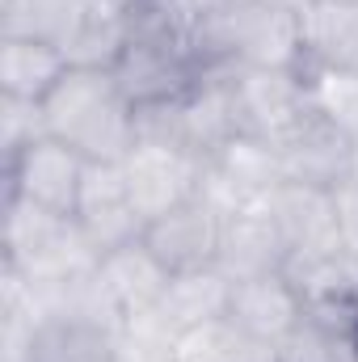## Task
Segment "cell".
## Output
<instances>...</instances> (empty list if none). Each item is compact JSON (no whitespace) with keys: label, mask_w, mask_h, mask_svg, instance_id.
<instances>
[{"label":"cell","mask_w":358,"mask_h":362,"mask_svg":"<svg viewBox=\"0 0 358 362\" xmlns=\"http://www.w3.org/2000/svg\"><path fill=\"white\" fill-rule=\"evenodd\" d=\"M101 253L89 245L72 215L42 211L25 198H8L0 206V266L30 282L38 295L72 286L89 278Z\"/></svg>","instance_id":"obj_2"},{"label":"cell","mask_w":358,"mask_h":362,"mask_svg":"<svg viewBox=\"0 0 358 362\" xmlns=\"http://www.w3.org/2000/svg\"><path fill=\"white\" fill-rule=\"evenodd\" d=\"M202 68H287L304 72V8L236 0L190 38Z\"/></svg>","instance_id":"obj_3"},{"label":"cell","mask_w":358,"mask_h":362,"mask_svg":"<svg viewBox=\"0 0 358 362\" xmlns=\"http://www.w3.org/2000/svg\"><path fill=\"white\" fill-rule=\"evenodd\" d=\"M42 135H47V118H42V105L38 101L0 97V169L13 165Z\"/></svg>","instance_id":"obj_21"},{"label":"cell","mask_w":358,"mask_h":362,"mask_svg":"<svg viewBox=\"0 0 358 362\" xmlns=\"http://www.w3.org/2000/svg\"><path fill=\"white\" fill-rule=\"evenodd\" d=\"M202 169H207V160H198L194 152H185L178 144L152 139V135H139V144L122 160L127 189H131V198L148 223L178 211L181 202L198 198L202 194Z\"/></svg>","instance_id":"obj_5"},{"label":"cell","mask_w":358,"mask_h":362,"mask_svg":"<svg viewBox=\"0 0 358 362\" xmlns=\"http://www.w3.org/2000/svg\"><path fill=\"white\" fill-rule=\"evenodd\" d=\"M85 177H89V160L55 135H42L13 165L0 169L8 198H25V202L55 211V215H76Z\"/></svg>","instance_id":"obj_6"},{"label":"cell","mask_w":358,"mask_h":362,"mask_svg":"<svg viewBox=\"0 0 358 362\" xmlns=\"http://www.w3.org/2000/svg\"><path fill=\"white\" fill-rule=\"evenodd\" d=\"M181 346H185V362H282L278 346L236 329L232 320L190 333V337H181Z\"/></svg>","instance_id":"obj_19"},{"label":"cell","mask_w":358,"mask_h":362,"mask_svg":"<svg viewBox=\"0 0 358 362\" xmlns=\"http://www.w3.org/2000/svg\"><path fill=\"white\" fill-rule=\"evenodd\" d=\"M118 362H185V346L156 316H135L118 333Z\"/></svg>","instance_id":"obj_20"},{"label":"cell","mask_w":358,"mask_h":362,"mask_svg":"<svg viewBox=\"0 0 358 362\" xmlns=\"http://www.w3.org/2000/svg\"><path fill=\"white\" fill-rule=\"evenodd\" d=\"M72 219L81 223V232L89 236V245L101 257L122 245L144 240V228H148V219L139 215V206L127 189L122 165H89V177H85Z\"/></svg>","instance_id":"obj_11"},{"label":"cell","mask_w":358,"mask_h":362,"mask_svg":"<svg viewBox=\"0 0 358 362\" xmlns=\"http://www.w3.org/2000/svg\"><path fill=\"white\" fill-rule=\"evenodd\" d=\"M47 135L76 148L89 165H122L139 144V110L105 68H72L42 101Z\"/></svg>","instance_id":"obj_1"},{"label":"cell","mask_w":358,"mask_h":362,"mask_svg":"<svg viewBox=\"0 0 358 362\" xmlns=\"http://www.w3.org/2000/svg\"><path fill=\"white\" fill-rule=\"evenodd\" d=\"M308 4H312V0H308Z\"/></svg>","instance_id":"obj_25"},{"label":"cell","mask_w":358,"mask_h":362,"mask_svg":"<svg viewBox=\"0 0 358 362\" xmlns=\"http://www.w3.org/2000/svg\"><path fill=\"white\" fill-rule=\"evenodd\" d=\"M304 72L354 76L358 72V4L312 0L304 4Z\"/></svg>","instance_id":"obj_14"},{"label":"cell","mask_w":358,"mask_h":362,"mask_svg":"<svg viewBox=\"0 0 358 362\" xmlns=\"http://www.w3.org/2000/svg\"><path fill=\"white\" fill-rule=\"evenodd\" d=\"M68 72L72 59L59 42L34 34H0V97H21L42 105Z\"/></svg>","instance_id":"obj_16"},{"label":"cell","mask_w":358,"mask_h":362,"mask_svg":"<svg viewBox=\"0 0 358 362\" xmlns=\"http://www.w3.org/2000/svg\"><path fill=\"white\" fill-rule=\"evenodd\" d=\"M97 0H0V34H34L68 47Z\"/></svg>","instance_id":"obj_18"},{"label":"cell","mask_w":358,"mask_h":362,"mask_svg":"<svg viewBox=\"0 0 358 362\" xmlns=\"http://www.w3.org/2000/svg\"><path fill=\"white\" fill-rule=\"evenodd\" d=\"M228 299H232V278L219 266L181 270L169 278V291H165V299H161V308L152 316L169 333L190 337V333H202V329L228 320Z\"/></svg>","instance_id":"obj_17"},{"label":"cell","mask_w":358,"mask_h":362,"mask_svg":"<svg viewBox=\"0 0 358 362\" xmlns=\"http://www.w3.org/2000/svg\"><path fill=\"white\" fill-rule=\"evenodd\" d=\"M278 185H282L278 148L253 135L228 139L202 169V198H211L224 215L245 206H266Z\"/></svg>","instance_id":"obj_7"},{"label":"cell","mask_w":358,"mask_h":362,"mask_svg":"<svg viewBox=\"0 0 358 362\" xmlns=\"http://www.w3.org/2000/svg\"><path fill=\"white\" fill-rule=\"evenodd\" d=\"M274 148H278V160H282V181H295V185L337 189L342 181H350L358 165V144L316 105Z\"/></svg>","instance_id":"obj_8"},{"label":"cell","mask_w":358,"mask_h":362,"mask_svg":"<svg viewBox=\"0 0 358 362\" xmlns=\"http://www.w3.org/2000/svg\"><path fill=\"white\" fill-rule=\"evenodd\" d=\"M287 240L270 215V206H245L224 219V240H219V270L232 282L245 278H266V274H287Z\"/></svg>","instance_id":"obj_13"},{"label":"cell","mask_w":358,"mask_h":362,"mask_svg":"<svg viewBox=\"0 0 358 362\" xmlns=\"http://www.w3.org/2000/svg\"><path fill=\"white\" fill-rule=\"evenodd\" d=\"M308 303L299 295V286L287 274H266V278H245L232 282V299H228V320L253 337H262L270 346L282 350V341L299 329Z\"/></svg>","instance_id":"obj_12"},{"label":"cell","mask_w":358,"mask_h":362,"mask_svg":"<svg viewBox=\"0 0 358 362\" xmlns=\"http://www.w3.org/2000/svg\"><path fill=\"white\" fill-rule=\"evenodd\" d=\"M312 105L329 114L358 144V72L354 76H333V72L312 76Z\"/></svg>","instance_id":"obj_22"},{"label":"cell","mask_w":358,"mask_h":362,"mask_svg":"<svg viewBox=\"0 0 358 362\" xmlns=\"http://www.w3.org/2000/svg\"><path fill=\"white\" fill-rule=\"evenodd\" d=\"M266 206H270V215H274V223H278V232H282V240H287L291 262L329 257V253L346 249L342 223H337V194L333 189L282 181Z\"/></svg>","instance_id":"obj_9"},{"label":"cell","mask_w":358,"mask_h":362,"mask_svg":"<svg viewBox=\"0 0 358 362\" xmlns=\"http://www.w3.org/2000/svg\"><path fill=\"white\" fill-rule=\"evenodd\" d=\"M350 181H354V185H358V165H354V173H350Z\"/></svg>","instance_id":"obj_24"},{"label":"cell","mask_w":358,"mask_h":362,"mask_svg":"<svg viewBox=\"0 0 358 362\" xmlns=\"http://www.w3.org/2000/svg\"><path fill=\"white\" fill-rule=\"evenodd\" d=\"M228 89L241 135L278 144L312 110V76L287 68H228Z\"/></svg>","instance_id":"obj_4"},{"label":"cell","mask_w":358,"mask_h":362,"mask_svg":"<svg viewBox=\"0 0 358 362\" xmlns=\"http://www.w3.org/2000/svg\"><path fill=\"white\" fill-rule=\"evenodd\" d=\"M253 4H274V8H304L308 0H253Z\"/></svg>","instance_id":"obj_23"},{"label":"cell","mask_w":358,"mask_h":362,"mask_svg":"<svg viewBox=\"0 0 358 362\" xmlns=\"http://www.w3.org/2000/svg\"><path fill=\"white\" fill-rule=\"evenodd\" d=\"M97 278L110 291V299L118 303V312L127 320H135V316H152L161 308L173 274L165 270V262L144 240H135V245H122V249L105 253L97 262Z\"/></svg>","instance_id":"obj_15"},{"label":"cell","mask_w":358,"mask_h":362,"mask_svg":"<svg viewBox=\"0 0 358 362\" xmlns=\"http://www.w3.org/2000/svg\"><path fill=\"white\" fill-rule=\"evenodd\" d=\"M224 211L211 198H190L178 211L152 219L144 228V245L165 262L169 274L181 270H207L219 262V240H224Z\"/></svg>","instance_id":"obj_10"}]
</instances>
